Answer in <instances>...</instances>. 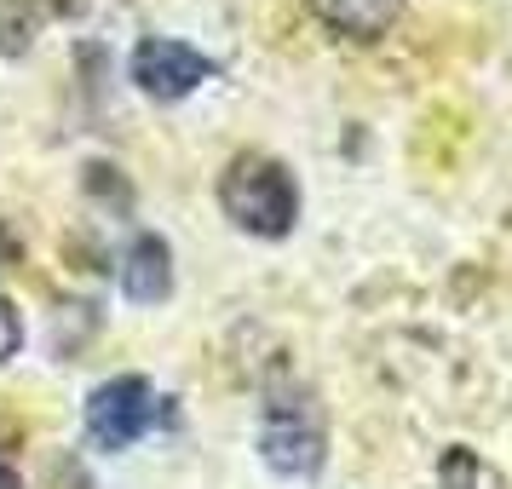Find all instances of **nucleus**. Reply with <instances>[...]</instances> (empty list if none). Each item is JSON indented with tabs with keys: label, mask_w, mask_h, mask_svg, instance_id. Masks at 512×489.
<instances>
[{
	"label": "nucleus",
	"mask_w": 512,
	"mask_h": 489,
	"mask_svg": "<svg viewBox=\"0 0 512 489\" xmlns=\"http://www.w3.org/2000/svg\"><path fill=\"white\" fill-rule=\"evenodd\" d=\"M219 208L231 219L236 231L248 236H265V242H277V236L294 231V219H300V185H294V173L277 162V156H236L225 167V179H219Z\"/></svg>",
	"instance_id": "f257e3e1"
},
{
	"label": "nucleus",
	"mask_w": 512,
	"mask_h": 489,
	"mask_svg": "<svg viewBox=\"0 0 512 489\" xmlns=\"http://www.w3.org/2000/svg\"><path fill=\"white\" fill-rule=\"evenodd\" d=\"M259 455H265V466L282 472V478H311L328 455L317 409H311L305 397H271L265 426H259Z\"/></svg>",
	"instance_id": "f03ea898"
},
{
	"label": "nucleus",
	"mask_w": 512,
	"mask_h": 489,
	"mask_svg": "<svg viewBox=\"0 0 512 489\" xmlns=\"http://www.w3.org/2000/svg\"><path fill=\"white\" fill-rule=\"evenodd\" d=\"M150 420H156V392H150V380L144 374H116V380H104L93 397H87V438L98 449H127V443H139L150 432Z\"/></svg>",
	"instance_id": "7ed1b4c3"
},
{
	"label": "nucleus",
	"mask_w": 512,
	"mask_h": 489,
	"mask_svg": "<svg viewBox=\"0 0 512 489\" xmlns=\"http://www.w3.org/2000/svg\"><path fill=\"white\" fill-rule=\"evenodd\" d=\"M213 75V58L208 52L185 47V41H173V35H150L133 47V81H139V93L162 98V104H179L190 98L202 81Z\"/></svg>",
	"instance_id": "20e7f679"
},
{
	"label": "nucleus",
	"mask_w": 512,
	"mask_h": 489,
	"mask_svg": "<svg viewBox=\"0 0 512 489\" xmlns=\"http://www.w3.org/2000/svg\"><path fill=\"white\" fill-rule=\"evenodd\" d=\"M121 294L133 305H162L173 294V248L162 236L144 231L133 248H127V265H121Z\"/></svg>",
	"instance_id": "39448f33"
},
{
	"label": "nucleus",
	"mask_w": 512,
	"mask_h": 489,
	"mask_svg": "<svg viewBox=\"0 0 512 489\" xmlns=\"http://www.w3.org/2000/svg\"><path fill=\"white\" fill-rule=\"evenodd\" d=\"M311 12L346 41H380L403 18V0H311Z\"/></svg>",
	"instance_id": "423d86ee"
},
{
	"label": "nucleus",
	"mask_w": 512,
	"mask_h": 489,
	"mask_svg": "<svg viewBox=\"0 0 512 489\" xmlns=\"http://www.w3.org/2000/svg\"><path fill=\"white\" fill-rule=\"evenodd\" d=\"M472 484H478V461L466 449H449L443 455V489H472Z\"/></svg>",
	"instance_id": "0eeeda50"
},
{
	"label": "nucleus",
	"mask_w": 512,
	"mask_h": 489,
	"mask_svg": "<svg viewBox=\"0 0 512 489\" xmlns=\"http://www.w3.org/2000/svg\"><path fill=\"white\" fill-rule=\"evenodd\" d=\"M18 346H24V317H18L12 300H0V363L18 357Z\"/></svg>",
	"instance_id": "6e6552de"
},
{
	"label": "nucleus",
	"mask_w": 512,
	"mask_h": 489,
	"mask_svg": "<svg viewBox=\"0 0 512 489\" xmlns=\"http://www.w3.org/2000/svg\"><path fill=\"white\" fill-rule=\"evenodd\" d=\"M0 489H18V478H12V472H6V466H0Z\"/></svg>",
	"instance_id": "1a4fd4ad"
}]
</instances>
